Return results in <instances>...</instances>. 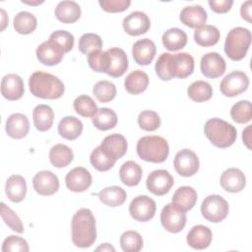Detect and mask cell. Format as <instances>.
Here are the masks:
<instances>
[{
  "instance_id": "1f68e13d",
  "label": "cell",
  "mask_w": 252,
  "mask_h": 252,
  "mask_svg": "<svg viewBox=\"0 0 252 252\" xmlns=\"http://www.w3.org/2000/svg\"><path fill=\"white\" fill-rule=\"evenodd\" d=\"M142 175L143 170L141 166L133 160L124 162L119 169V177L121 182L130 187L138 185L142 179Z\"/></svg>"
},
{
  "instance_id": "ffe728a7",
  "label": "cell",
  "mask_w": 252,
  "mask_h": 252,
  "mask_svg": "<svg viewBox=\"0 0 252 252\" xmlns=\"http://www.w3.org/2000/svg\"><path fill=\"white\" fill-rule=\"evenodd\" d=\"M25 93L23 79L16 74H8L2 78L1 94L8 100H18Z\"/></svg>"
},
{
  "instance_id": "d4e9b609",
  "label": "cell",
  "mask_w": 252,
  "mask_h": 252,
  "mask_svg": "<svg viewBox=\"0 0 252 252\" xmlns=\"http://www.w3.org/2000/svg\"><path fill=\"white\" fill-rule=\"evenodd\" d=\"M179 19L186 27L197 29L207 22L208 15L205 9L200 5L186 6L180 12Z\"/></svg>"
},
{
  "instance_id": "e575fe53",
  "label": "cell",
  "mask_w": 252,
  "mask_h": 252,
  "mask_svg": "<svg viewBox=\"0 0 252 252\" xmlns=\"http://www.w3.org/2000/svg\"><path fill=\"white\" fill-rule=\"evenodd\" d=\"M149 86L148 75L141 70H136L127 75L124 81L126 91L131 94H139L147 90Z\"/></svg>"
},
{
  "instance_id": "d6986e66",
  "label": "cell",
  "mask_w": 252,
  "mask_h": 252,
  "mask_svg": "<svg viewBox=\"0 0 252 252\" xmlns=\"http://www.w3.org/2000/svg\"><path fill=\"white\" fill-rule=\"evenodd\" d=\"M222 189L230 193H237L244 189L246 185V177L244 173L235 167L225 169L220 178Z\"/></svg>"
},
{
  "instance_id": "f546056e",
  "label": "cell",
  "mask_w": 252,
  "mask_h": 252,
  "mask_svg": "<svg viewBox=\"0 0 252 252\" xmlns=\"http://www.w3.org/2000/svg\"><path fill=\"white\" fill-rule=\"evenodd\" d=\"M163 46L169 51H177L187 44V34L178 28H171L164 32L161 37Z\"/></svg>"
},
{
  "instance_id": "bcb514c9",
  "label": "cell",
  "mask_w": 252,
  "mask_h": 252,
  "mask_svg": "<svg viewBox=\"0 0 252 252\" xmlns=\"http://www.w3.org/2000/svg\"><path fill=\"white\" fill-rule=\"evenodd\" d=\"M138 124L145 131H155L160 126V118L156 111L144 110L138 116Z\"/></svg>"
},
{
  "instance_id": "ee69618b",
  "label": "cell",
  "mask_w": 252,
  "mask_h": 252,
  "mask_svg": "<svg viewBox=\"0 0 252 252\" xmlns=\"http://www.w3.org/2000/svg\"><path fill=\"white\" fill-rule=\"evenodd\" d=\"M120 246L125 252H138L143 247V238L139 232L127 230L120 236Z\"/></svg>"
},
{
  "instance_id": "ab89813d",
  "label": "cell",
  "mask_w": 252,
  "mask_h": 252,
  "mask_svg": "<svg viewBox=\"0 0 252 252\" xmlns=\"http://www.w3.org/2000/svg\"><path fill=\"white\" fill-rule=\"evenodd\" d=\"M90 161L94 168H95L96 170L107 171L113 167L116 160L108 156L99 145L92 152L90 156Z\"/></svg>"
},
{
  "instance_id": "4dcf8cb0",
  "label": "cell",
  "mask_w": 252,
  "mask_h": 252,
  "mask_svg": "<svg viewBox=\"0 0 252 252\" xmlns=\"http://www.w3.org/2000/svg\"><path fill=\"white\" fill-rule=\"evenodd\" d=\"M197 192L190 186L179 187L172 196V203L184 212L190 211L197 202Z\"/></svg>"
},
{
  "instance_id": "e0dca14e",
  "label": "cell",
  "mask_w": 252,
  "mask_h": 252,
  "mask_svg": "<svg viewBox=\"0 0 252 252\" xmlns=\"http://www.w3.org/2000/svg\"><path fill=\"white\" fill-rule=\"evenodd\" d=\"M32 186L35 192L41 196H50L59 189L58 177L49 170L38 171L33 179Z\"/></svg>"
},
{
  "instance_id": "816d5d0a",
  "label": "cell",
  "mask_w": 252,
  "mask_h": 252,
  "mask_svg": "<svg viewBox=\"0 0 252 252\" xmlns=\"http://www.w3.org/2000/svg\"><path fill=\"white\" fill-rule=\"evenodd\" d=\"M88 63L94 71L104 73V51L96 50L89 54Z\"/></svg>"
},
{
  "instance_id": "f6af8a7d",
  "label": "cell",
  "mask_w": 252,
  "mask_h": 252,
  "mask_svg": "<svg viewBox=\"0 0 252 252\" xmlns=\"http://www.w3.org/2000/svg\"><path fill=\"white\" fill-rule=\"evenodd\" d=\"M78 47L83 54L89 55L94 51L101 49L102 39L96 33H92V32L84 33L79 39Z\"/></svg>"
},
{
  "instance_id": "83f0119b",
  "label": "cell",
  "mask_w": 252,
  "mask_h": 252,
  "mask_svg": "<svg viewBox=\"0 0 252 252\" xmlns=\"http://www.w3.org/2000/svg\"><path fill=\"white\" fill-rule=\"evenodd\" d=\"M32 119L34 127L38 131L44 132L51 128L54 120V112L49 105L38 104L33 108Z\"/></svg>"
},
{
  "instance_id": "3957f363",
  "label": "cell",
  "mask_w": 252,
  "mask_h": 252,
  "mask_svg": "<svg viewBox=\"0 0 252 252\" xmlns=\"http://www.w3.org/2000/svg\"><path fill=\"white\" fill-rule=\"evenodd\" d=\"M29 87L32 94L44 99H57L64 94L65 87L56 76L36 71L29 79Z\"/></svg>"
},
{
  "instance_id": "5bb4252c",
  "label": "cell",
  "mask_w": 252,
  "mask_h": 252,
  "mask_svg": "<svg viewBox=\"0 0 252 252\" xmlns=\"http://www.w3.org/2000/svg\"><path fill=\"white\" fill-rule=\"evenodd\" d=\"M35 54L41 64L54 66L62 61L65 52L55 41L48 39L37 46Z\"/></svg>"
},
{
  "instance_id": "f35d334b",
  "label": "cell",
  "mask_w": 252,
  "mask_h": 252,
  "mask_svg": "<svg viewBox=\"0 0 252 252\" xmlns=\"http://www.w3.org/2000/svg\"><path fill=\"white\" fill-rule=\"evenodd\" d=\"M188 96L195 102H204L213 95V88L205 81L193 82L187 89Z\"/></svg>"
},
{
  "instance_id": "7dc6e473",
  "label": "cell",
  "mask_w": 252,
  "mask_h": 252,
  "mask_svg": "<svg viewBox=\"0 0 252 252\" xmlns=\"http://www.w3.org/2000/svg\"><path fill=\"white\" fill-rule=\"evenodd\" d=\"M1 217L5 223L15 232L23 233L24 225L20 218L16 215V213L9 208L5 203H1Z\"/></svg>"
},
{
  "instance_id": "52a82bcc",
  "label": "cell",
  "mask_w": 252,
  "mask_h": 252,
  "mask_svg": "<svg viewBox=\"0 0 252 252\" xmlns=\"http://www.w3.org/2000/svg\"><path fill=\"white\" fill-rule=\"evenodd\" d=\"M228 211V203L220 195H210L206 197L201 205L202 216L211 222L223 220L227 217Z\"/></svg>"
},
{
  "instance_id": "484cf974",
  "label": "cell",
  "mask_w": 252,
  "mask_h": 252,
  "mask_svg": "<svg viewBox=\"0 0 252 252\" xmlns=\"http://www.w3.org/2000/svg\"><path fill=\"white\" fill-rule=\"evenodd\" d=\"M5 192L10 201L14 203L22 202L27 194V183L25 178L19 174L11 175L6 181Z\"/></svg>"
},
{
  "instance_id": "277c9868",
  "label": "cell",
  "mask_w": 252,
  "mask_h": 252,
  "mask_svg": "<svg viewBox=\"0 0 252 252\" xmlns=\"http://www.w3.org/2000/svg\"><path fill=\"white\" fill-rule=\"evenodd\" d=\"M204 133L209 141L220 149L230 147L237 138L235 127L220 118L209 119L205 123Z\"/></svg>"
},
{
  "instance_id": "9c48e42d",
  "label": "cell",
  "mask_w": 252,
  "mask_h": 252,
  "mask_svg": "<svg viewBox=\"0 0 252 252\" xmlns=\"http://www.w3.org/2000/svg\"><path fill=\"white\" fill-rule=\"evenodd\" d=\"M160 222L165 230L171 233H177L186 224V212L173 203H169L161 210Z\"/></svg>"
},
{
  "instance_id": "7a4b0ae2",
  "label": "cell",
  "mask_w": 252,
  "mask_h": 252,
  "mask_svg": "<svg viewBox=\"0 0 252 252\" xmlns=\"http://www.w3.org/2000/svg\"><path fill=\"white\" fill-rule=\"evenodd\" d=\"M72 241L77 247H91L96 239L95 219L90 209L78 210L72 218Z\"/></svg>"
},
{
  "instance_id": "6f0895ef",
  "label": "cell",
  "mask_w": 252,
  "mask_h": 252,
  "mask_svg": "<svg viewBox=\"0 0 252 252\" xmlns=\"http://www.w3.org/2000/svg\"><path fill=\"white\" fill-rule=\"evenodd\" d=\"M1 13H2V28H1V30L3 31L6 27V25H7V23H6V18L7 17H6V12L3 9H1Z\"/></svg>"
},
{
  "instance_id": "b9f144b4",
  "label": "cell",
  "mask_w": 252,
  "mask_h": 252,
  "mask_svg": "<svg viewBox=\"0 0 252 252\" xmlns=\"http://www.w3.org/2000/svg\"><path fill=\"white\" fill-rule=\"evenodd\" d=\"M116 87L109 81H98L93 89V94L99 102H108L116 95Z\"/></svg>"
},
{
  "instance_id": "d590c367",
  "label": "cell",
  "mask_w": 252,
  "mask_h": 252,
  "mask_svg": "<svg viewBox=\"0 0 252 252\" xmlns=\"http://www.w3.org/2000/svg\"><path fill=\"white\" fill-rule=\"evenodd\" d=\"M92 122L95 128L101 131L112 129L117 124V115L114 110L107 107L98 108L92 117Z\"/></svg>"
},
{
  "instance_id": "9a60e30c",
  "label": "cell",
  "mask_w": 252,
  "mask_h": 252,
  "mask_svg": "<svg viewBox=\"0 0 252 252\" xmlns=\"http://www.w3.org/2000/svg\"><path fill=\"white\" fill-rule=\"evenodd\" d=\"M122 26L126 33L132 36H137L144 34L149 31L151 21L146 13L135 11L124 18Z\"/></svg>"
},
{
  "instance_id": "836d02e7",
  "label": "cell",
  "mask_w": 252,
  "mask_h": 252,
  "mask_svg": "<svg viewBox=\"0 0 252 252\" xmlns=\"http://www.w3.org/2000/svg\"><path fill=\"white\" fill-rule=\"evenodd\" d=\"M100 202L108 207L121 206L127 199L126 191L119 186H109L100 190L97 194Z\"/></svg>"
},
{
  "instance_id": "f1b7e54d",
  "label": "cell",
  "mask_w": 252,
  "mask_h": 252,
  "mask_svg": "<svg viewBox=\"0 0 252 252\" xmlns=\"http://www.w3.org/2000/svg\"><path fill=\"white\" fill-rule=\"evenodd\" d=\"M83 131V123L75 116H65L58 124V134L69 141L77 139Z\"/></svg>"
},
{
  "instance_id": "f5cc1de1",
  "label": "cell",
  "mask_w": 252,
  "mask_h": 252,
  "mask_svg": "<svg viewBox=\"0 0 252 252\" xmlns=\"http://www.w3.org/2000/svg\"><path fill=\"white\" fill-rule=\"evenodd\" d=\"M208 3L213 12L218 14H224L231 9L233 1L232 0H210Z\"/></svg>"
},
{
  "instance_id": "9f6ffc18",
  "label": "cell",
  "mask_w": 252,
  "mask_h": 252,
  "mask_svg": "<svg viewBox=\"0 0 252 252\" xmlns=\"http://www.w3.org/2000/svg\"><path fill=\"white\" fill-rule=\"evenodd\" d=\"M96 251H115V248L109 243H103L96 248Z\"/></svg>"
},
{
  "instance_id": "4316f807",
  "label": "cell",
  "mask_w": 252,
  "mask_h": 252,
  "mask_svg": "<svg viewBox=\"0 0 252 252\" xmlns=\"http://www.w3.org/2000/svg\"><path fill=\"white\" fill-rule=\"evenodd\" d=\"M54 14L63 24H72L81 17V7L75 1H61L57 4Z\"/></svg>"
},
{
  "instance_id": "44dd1931",
  "label": "cell",
  "mask_w": 252,
  "mask_h": 252,
  "mask_svg": "<svg viewBox=\"0 0 252 252\" xmlns=\"http://www.w3.org/2000/svg\"><path fill=\"white\" fill-rule=\"evenodd\" d=\"M157 52L156 44L149 38L137 40L132 47V55L134 61L138 65H149L155 58Z\"/></svg>"
},
{
  "instance_id": "f907efd6",
  "label": "cell",
  "mask_w": 252,
  "mask_h": 252,
  "mask_svg": "<svg viewBox=\"0 0 252 252\" xmlns=\"http://www.w3.org/2000/svg\"><path fill=\"white\" fill-rule=\"evenodd\" d=\"M99 6L108 13H121L126 11L130 4V0H99Z\"/></svg>"
},
{
  "instance_id": "4fadbf2b",
  "label": "cell",
  "mask_w": 252,
  "mask_h": 252,
  "mask_svg": "<svg viewBox=\"0 0 252 252\" xmlns=\"http://www.w3.org/2000/svg\"><path fill=\"white\" fill-rule=\"evenodd\" d=\"M174 184L171 174L165 169L152 171L146 181L148 190L156 196H162L169 192Z\"/></svg>"
},
{
  "instance_id": "30bf717a",
  "label": "cell",
  "mask_w": 252,
  "mask_h": 252,
  "mask_svg": "<svg viewBox=\"0 0 252 252\" xmlns=\"http://www.w3.org/2000/svg\"><path fill=\"white\" fill-rule=\"evenodd\" d=\"M248 86V76L242 71H233L222 79L220 84V90L224 96L233 97L244 93Z\"/></svg>"
},
{
  "instance_id": "db71d44e",
  "label": "cell",
  "mask_w": 252,
  "mask_h": 252,
  "mask_svg": "<svg viewBox=\"0 0 252 252\" xmlns=\"http://www.w3.org/2000/svg\"><path fill=\"white\" fill-rule=\"evenodd\" d=\"M240 15L242 19H244L248 23H251V1L250 0L244 2L241 5Z\"/></svg>"
},
{
  "instance_id": "8d00e7d4",
  "label": "cell",
  "mask_w": 252,
  "mask_h": 252,
  "mask_svg": "<svg viewBox=\"0 0 252 252\" xmlns=\"http://www.w3.org/2000/svg\"><path fill=\"white\" fill-rule=\"evenodd\" d=\"M74 155L72 150L63 144H56L49 151V160L56 167H65L71 163Z\"/></svg>"
},
{
  "instance_id": "6da1fadb",
  "label": "cell",
  "mask_w": 252,
  "mask_h": 252,
  "mask_svg": "<svg viewBox=\"0 0 252 252\" xmlns=\"http://www.w3.org/2000/svg\"><path fill=\"white\" fill-rule=\"evenodd\" d=\"M158 77L162 81L173 78L185 79L194 71V58L187 52L162 53L159 55L155 66Z\"/></svg>"
},
{
  "instance_id": "2e32d148",
  "label": "cell",
  "mask_w": 252,
  "mask_h": 252,
  "mask_svg": "<svg viewBox=\"0 0 252 252\" xmlns=\"http://www.w3.org/2000/svg\"><path fill=\"white\" fill-rule=\"evenodd\" d=\"M202 74L210 79H216L224 74L226 64L218 52H209L202 56L200 62Z\"/></svg>"
},
{
  "instance_id": "5b68a950",
  "label": "cell",
  "mask_w": 252,
  "mask_h": 252,
  "mask_svg": "<svg viewBox=\"0 0 252 252\" xmlns=\"http://www.w3.org/2000/svg\"><path fill=\"white\" fill-rule=\"evenodd\" d=\"M137 154L145 161L160 163L169 154V146L166 140L160 136H144L137 142Z\"/></svg>"
},
{
  "instance_id": "c3c4849f",
  "label": "cell",
  "mask_w": 252,
  "mask_h": 252,
  "mask_svg": "<svg viewBox=\"0 0 252 252\" xmlns=\"http://www.w3.org/2000/svg\"><path fill=\"white\" fill-rule=\"evenodd\" d=\"M49 39L55 41L65 53L72 50L74 46V35L67 31H55L50 34Z\"/></svg>"
},
{
  "instance_id": "680465c9",
  "label": "cell",
  "mask_w": 252,
  "mask_h": 252,
  "mask_svg": "<svg viewBox=\"0 0 252 252\" xmlns=\"http://www.w3.org/2000/svg\"><path fill=\"white\" fill-rule=\"evenodd\" d=\"M23 3H25V4H29V5H38V4H41V3H43V1H36V2H29V1H22Z\"/></svg>"
},
{
  "instance_id": "60d3db41",
  "label": "cell",
  "mask_w": 252,
  "mask_h": 252,
  "mask_svg": "<svg viewBox=\"0 0 252 252\" xmlns=\"http://www.w3.org/2000/svg\"><path fill=\"white\" fill-rule=\"evenodd\" d=\"M230 116L236 123H248L252 118L251 102L249 100H239L234 103L230 108Z\"/></svg>"
},
{
  "instance_id": "74e56055",
  "label": "cell",
  "mask_w": 252,
  "mask_h": 252,
  "mask_svg": "<svg viewBox=\"0 0 252 252\" xmlns=\"http://www.w3.org/2000/svg\"><path fill=\"white\" fill-rule=\"evenodd\" d=\"M14 29L20 34H30L35 29L37 25L36 18L30 12L22 11L19 12L13 21Z\"/></svg>"
},
{
  "instance_id": "ba28073f",
  "label": "cell",
  "mask_w": 252,
  "mask_h": 252,
  "mask_svg": "<svg viewBox=\"0 0 252 252\" xmlns=\"http://www.w3.org/2000/svg\"><path fill=\"white\" fill-rule=\"evenodd\" d=\"M128 69V58L125 51L119 47H111L104 51V73L113 78H119Z\"/></svg>"
},
{
  "instance_id": "cb8c5ba5",
  "label": "cell",
  "mask_w": 252,
  "mask_h": 252,
  "mask_svg": "<svg viewBox=\"0 0 252 252\" xmlns=\"http://www.w3.org/2000/svg\"><path fill=\"white\" fill-rule=\"evenodd\" d=\"M100 146L104 150V152L115 160L121 158L126 154L128 148L125 137L121 134L116 133L106 136L102 140Z\"/></svg>"
},
{
  "instance_id": "11a10c76",
  "label": "cell",
  "mask_w": 252,
  "mask_h": 252,
  "mask_svg": "<svg viewBox=\"0 0 252 252\" xmlns=\"http://www.w3.org/2000/svg\"><path fill=\"white\" fill-rule=\"evenodd\" d=\"M251 125H248L242 132V140L244 145L250 150L251 146H250V142H251Z\"/></svg>"
},
{
  "instance_id": "d6a6232c",
  "label": "cell",
  "mask_w": 252,
  "mask_h": 252,
  "mask_svg": "<svg viewBox=\"0 0 252 252\" xmlns=\"http://www.w3.org/2000/svg\"><path fill=\"white\" fill-rule=\"evenodd\" d=\"M220 33L219 30L212 25H203L194 32V39L196 43L203 47L213 46L220 40Z\"/></svg>"
},
{
  "instance_id": "7402d4cb",
  "label": "cell",
  "mask_w": 252,
  "mask_h": 252,
  "mask_svg": "<svg viewBox=\"0 0 252 252\" xmlns=\"http://www.w3.org/2000/svg\"><path fill=\"white\" fill-rule=\"evenodd\" d=\"M6 133L13 139H22L26 137L30 131L29 118L22 113L11 114L5 124Z\"/></svg>"
},
{
  "instance_id": "7c38bea8",
  "label": "cell",
  "mask_w": 252,
  "mask_h": 252,
  "mask_svg": "<svg viewBox=\"0 0 252 252\" xmlns=\"http://www.w3.org/2000/svg\"><path fill=\"white\" fill-rule=\"evenodd\" d=\"M173 165L176 172L184 177L193 176L200 167L198 156L189 149H183L174 157Z\"/></svg>"
},
{
  "instance_id": "7bdbcfd3",
  "label": "cell",
  "mask_w": 252,
  "mask_h": 252,
  "mask_svg": "<svg viewBox=\"0 0 252 252\" xmlns=\"http://www.w3.org/2000/svg\"><path fill=\"white\" fill-rule=\"evenodd\" d=\"M73 106L76 113L83 117H93L98 109L94 99L86 94L76 97L73 102Z\"/></svg>"
},
{
  "instance_id": "ac0fdd59",
  "label": "cell",
  "mask_w": 252,
  "mask_h": 252,
  "mask_svg": "<svg viewBox=\"0 0 252 252\" xmlns=\"http://www.w3.org/2000/svg\"><path fill=\"white\" fill-rule=\"evenodd\" d=\"M65 183L70 191L84 192L92 185V175L87 168L77 166L67 173Z\"/></svg>"
},
{
  "instance_id": "8992f818",
  "label": "cell",
  "mask_w": 252,
  "mask_h": 252,
  "mask_svg": "<svg viewBox=\"0 0 252 252\" xmlns=\"http://www.w3.org/2000/svg\"><path fill=\"white\" fill-rule=\"evenodd\" d=\"M251 43V32L242 27L230 30L224 41V52L233 61L243 59Z\"/></svg>"
},
{
  "instance_id": "8fae6325",
  "label": "cell",
  "mask_w": 252,
  "mask_h": 252,
  "mask_svg": "<svg viewBox=\"0 0 252 252\" xmlns=\"http://www.w3.org/2000/svg\"><path fill=\"white\" fill-rule=\"evenodd\" d=\"M157 210L156 202L147 195L135 197L129 205V213L131 217L138 221H148L155 217Z\"/></svg>"
},
{
  "instance_id": "681fc988",
  "label": "cell",
  "mask_w": 252,
  "mask_h": 252,
  "mask_svg": "<svg viewBox=\"0 0 252 252\" xmlns=\"http://www.w3.org/2000/svg\"><path fill=\"white\" fill-rule=\"evenodd\" d=\"M30 250L28 242L16 235H10L3 241L2 244V251L3 252H11V251H23L28 252Z\"/></svg>"
},
{
  "instance_id": "603a6c76",
  "label": "cell",
  "mask_w": 252,
  "mask_h": 252,
  "mask_svg": "<svg viewBox=\"0 0 252 252\" xmlns=\"http://www.w3.org/2000/svg\"><path fill=\"white\" fill-rule=\"evenodd\" d=\"M212 238L213 234L211 229L203 224H198L190 229L187 234L186 241L191 248L202 250L209 247L212 242Z\"/></svg>"
}]
</instances>
